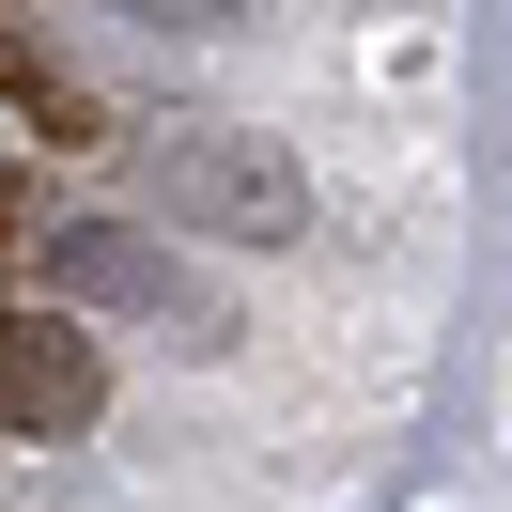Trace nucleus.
I'll use <instances>...</instances> for the list:
<instances>
[{
  "instance_id": "nucleus-1",
  "label": "nucleus",
  "mask_w": 512,
  "mask_h": 512,
  "mask_svg": "<svg viewBox=\"0 0 512 512\" xmlns=\"http://www.w3.org/2000/svg\"><path fill=\"white\" fill-rule=\"evenodd\" d=\"M156 187H171V218L233 233V249H280V233L311 218V171H295V140H264V125H171Z\"/></svg>"
},
{
  "instance_id": "nucleus-3",
  "label": "nucleus",
  "mask_w": 512,
  "mask_h": 512,
  "mask_svg": "<svg viewBox=\"0 0 512 512\" xmlns=\"http://www.w3.org/2000/svg\"><path fill=\"white\" fill-rule=\"evenodd\" d=\"M47 280H63V295H109V311H171V326H202V295L171 280L156 249H125V233H63V249H47Z\"/></svg>"
},
{
  "instance_id": "nucleus-4",
  "label": "nucleus",
  "mask_w": 512,
  "mask_h": 512,
  "mask_svg": "<svg viewBox=\"0 0 512 512\" xmlns=\"http://www.w3.org/2000/svg\"><path fill=\"white\" fill-rule=\"evenodd\" d=\"M125 16H171V32H233V0H125Z\"/></svg>"
},
{
  "instance_id": "nucleus-2",
  "label": "nucleus",
  "mask_w": 512,
  "mask_h": 512,
  "mask_svg": "<svg viewBox=\"0 0 512 512\" xmlns=\"http://www.w3.org/2000/svg\"><path fill=\"white\" fill-rule=\"evenodd\" d=\"M109 404V357L78 311H0V435H78Z\"/></svg>"
}]
</instances>
